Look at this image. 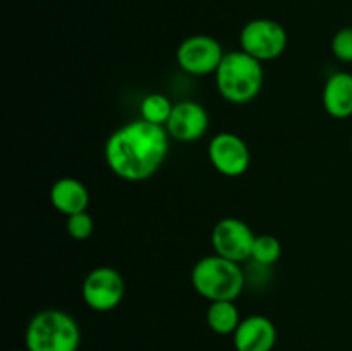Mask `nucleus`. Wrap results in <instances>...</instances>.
<instances>
[{"mask_svg": "<svg viewBox=\"0 0 352 351\" xmlns=\"http://www.w3.org/2000/svg\"><path fill=\"white\" fill-rule=\"evenodd\" d=\"M282 257V244L278 237L274 234H258L254 240L253 251H251V260L261 267H270L277 264Z\"/></svg>", "mask_w": 352, "mask_h": 351, "instance_id": "obj_16", "label": "nucleus"}, {"mask_svg": "<svg viewBox=\"0 0 352 351\" xmlns=\"http://www.w3.org/2000/svg\"><path fill=\"white\" fill-rule=\"evenodd\" d=\"M191 284L210 303L236 301L244 291L246 277L241 264L213 253L196 262L191 270Z\"/></svg>", "mask_w": 352, "mask_h": 351, "instance_id": "obj_4", "label": "nucleus"}, {"mask_svg": "<svg viewBox=\"0 0 352 351\" xmlns=\"http://www.w3.org/2000/svg\"><path fill=\"white\" fill-rule=\"evenodd\" d=\"M325 112L333 119H347L352 116V74L340 71L330 76L322 92Z\"/></svg>", "mask_w": 352, "mask_h": 351, "instance_id": "obj_12", "label": "nucleus"}, {"mask_svg": "<svg viewBox=\"0 0 352 351\" xmlns=\"http://www.w3.org/2000/svg\"><path fill=\"white\" fill-rule=\"evenodd\" d=\"M208 158L215 171L222 176L239 178L250 169L251 151L239 134L223 131L210 140Z\"/></svg>", "mask_w": 352, "mask_h": 351, "instance_id": "obj_9", "label": "nucleus"}, {"mask_svg": "<svg viewBox=\"0 0 352 351\" xmlns=\"http://www.w3.org/2000/svg\"><path fill=\"white\" fill-rule=\"evenodd\" d=\"M351 150H352V138H351Z\"/></svg>", "mask_w": 352, "mask_h": 351, "instance_id": "obj_19", "label": "nucleus"}, {"mask_svg": "<svg viewBox=\"0 0 352 351\" xmlns=\"http://www.w3.org/2000/svg\"><path fill=\"white\" fill-rule=\"evenodd\" d=\"M263 62L243 50L226 52L215 71V85L220 96L234 105L253 102L263 89Z\"/></svg>", "mask_w": 352, "mask_h": 351, "instance_id": "obj_2", "label": "nucleus"}, {"mask_svg": "<svg viewBox=\"0 0 352 351\" xmlns=\"http://www.w3.org/2000/svg\"><path fill=\"white\" fill-rule=\"evenodd\" d=\"M210 126V117L205 107L192 100L174 103V110L168 119L167 129L168 136L182 143L201 140Z\"/></svg>", "mask_w": 352, "mask_h": 351, "instance_id": "obj_10", "label": "nucleus"}, {"mask_svg": "<svg viewBox=\"0 0 352 351\" xmlns=\"http://www.w3.org/2000/svg\"><path fill=\"white\" fill-rule=\"evenodd\" d=\"M50 203L57 212L71 217L88 210L89 191L79 179L60 178L52 184Z\"/></svg>", "mask_w": 352, "mask_h": 351, "instance_id": "obj_13", "label": "nucleus"}, {"mask_svg": "<svg viewBox=\"0 0 352 351\" xmlns=\"http://www.w3.org/2000/svg\"><path fill=\"white\" fill-rule=\"evenodd\" d=\"M222 43L210 34H192L181 41L175 52L179 67L191 76L215 74L222 62Z\"/></svg>", "mask_w": 352, "mask_h": 351, "instance_id": "obj_7", "label": "nucleus"}, {"mask_svg": "<svg viewBox=\"0 0 352 351\" xmlns=\"http://www.w3.org/2000/svg\"><path fill=\"white\" fill-rule=\"evenodd\" d=\"M24 344L28 351H78L81 329L71 313L45 308L34 313L28 322Z\"/></svg>", "mask_w": 352, "mask_h": 351, "instance_id": "obj_3", "label": "nucleus"}, {"mask_svg": "<svg viewBox=\"0 0 352 351\" xmlns=\"http://www.w3.org/2000/svg\"><path fill=\"white\" fill-rule=\"evenodd\" d=\"M254 240L253 229L237 217H223L212 229L213 251L237 264L250 260Z\"/></svg>", "mask_w": 352, "mask_h": 351, "instance_id": "obj_8", "label": "nucleus"}, {"mask_svg": "<svg viewBox=\"0 0 352 351\" xmlns=\"http://www.w3.org/2000/svg\"><path fill=\"white\" fill-rule=\"evenodd\" d=\"M241 50L260 62H270L280 57L289 43L285 28L268 17L248 21L239 33Z\"/></svg>", "mask_w": 352, "mask_h": 351, "instance_id": "obj_5", "label": "nucleus"}, {"mask_svg": "<svg viewBox=\"0 0 352 351\" xmlns=\"http://www.w3.org/2000/svg\"><path fill=\"white\" fill-rule=\"evenodd\" d=\"M65 231H67L69 236L76 241H85L95 231V220L89 215L88 210L86 212L74 213V215L67 217V222H65Z\"/></svg>", "mask_w": 352, "mask_h": 351, "instance_id": "obj_17", "label": "nucleus"}, {"mask_svg": "<svg viewBox=\"0 0 352 351\" xmlns=\"http://www.w3.org/2000/svg\"><path fill=\"white\" fill-rule=\"evenodd\" d=\"M81 295L93 312H112L126 296V281L113 267H95L85 275Z\"/></svg>", "mask_w": 352, "mask_h": 351, "instance_id": "obj_6", "label": "nucleus"}, {"mask_svg": "<svg viewBox=\"0 0 352 351\" xmlns=\"http://www.w3.org/2000/svg\"><path fill=\"white\" fill-rule=\"evenodd\" d=\"M168 148L170 136L164 126L136 119L110 134L103 155L117 178L127 182H143L160 171L167 160Z\"/></svg>", "mask_w": 352, "mask_h": 351, "instance_id": "obj_1", "label": "nucleus"}, {"mask_svg": "<svg viewBox=\"0 0 352 351\" xmlns=\"http://www.w3.org/2000/svg\"><path fill=\"white\" fill-rule=\"evenodd\" d=\"M24 351H28V350H24Z\"/></svg>", "mask_w": 352, "mask_h": 351, "instance_id": "obj_20", "label": "nucleus"}, {"mask_svg": "<svg viewBox=\"0 0 352 351\" xmlns=\"http://www.w3.org/2000/svg\"><path fill=\"white\" fill-rule=\"evenodd\" d=\"M174 110V103L162 93H150L143 98L140 105L141 119L155 126H167L170 114Z\"/></svg>", "mask_w": 352, "mask_h": 351, "instance_id": "obj_15", "label": "nucleus"}, {"mask_svg": "<svg viewBox=\"0 0 352 351\" xmlns=\"http://www.w3.org/2000/svg\"><path fill=\"white\" fill-rule=\"evenodd\" d=\"M241 320L236 301H212L206 310V323L219 336H232Z\"/></svg>", "mask_w": 352, "mask_h": 351, "instance_id": "obj_14", "label": "nucleus"}, {"mask_svg": "<svg viewBox=\"0 0 352 351\" xmlns=\"http://www.w3.org/2000/svg\"><path fill=\"white\" fill-rule=\"evenodd\" d=\"M332 54L340 62L352 64V26L340 28L332 38Z\"/></svg>", "mask_w": 352, "mask_h": 351, "instance_id": "obj_18", "label": "nucleus"}, {"mask_svg": "<svg viewBox=\"0 0 352 351\" xmlns=\"http://www.w3.org/2000/svg\"><path fill=\"white\" fill-rule=\"evenodd\" d=\"M232 339L236 351H274L277 327L268 317L250 315L241 320Z\"/></svg>", "mask_w": 352, "mask_h": 351, "instance_id": "obj_11", "label": "nucleus"}]
</instances>
